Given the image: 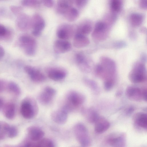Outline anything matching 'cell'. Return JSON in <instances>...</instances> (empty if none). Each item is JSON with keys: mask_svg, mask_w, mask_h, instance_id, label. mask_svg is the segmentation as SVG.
Wrapping results in <instances>:
<instances>
[{"mask_svg": "<svg viewBox=\"0 0 147 147\" xmlns=\"http://www.w3.org/2000/svg\"><path fill=\"white\" fill-rule=\"evenodd\" d=\"M75 58L76 63L82 72L86 73L90 72L91 70L90 60L83 53H77Z\"/></svg>", "mask_w": 147, "mask_h": 147, "instance_id": "obj_8", "label": "cell"}, {"mask_svg": "<svg viewBox=\"0 0 147 147\" xmlns=\"http://www.w3.org/2000/svg\"><path fill=\"white\" fill-rule=\"evenodd\" d=\"M18 134V130L13 126H10L7 131V135L9 138H13L16 137Z\"/></svg>", "mask_w": 147, "mask_h": 147, "instance_id": "obj_33", "label": "cell"}, {"mask_svg": "<svg viewBox=\"0 0 147 147\" xmlns=\"http://www.w3.org/2000/svg\"><path fill=\"white\" fill-rule=\"evenodd\" d=\"M73 0H57V10L59 13L63 14L69 9L72 7Z\"/></svg>", "mask_w": 147, "mask_h": 147, "instance_id": "obj_24", "label": "cell"}, {"mask_svg": "<svg viewBox=\"0 0 147 147\" xmlns=\"http://www.w3.org/2000/svg\"><path fill=\"white\" fill-rule=\"evenodd\" d=\"M75 31L73 28L70 25H63L58 29L57 36L59 39L67 40L74 36Z\"/></svg>", "mask_w": 147, "mask_h": 147, "instance_id": "obj_12", "label": "cell"}, {"mask_svg": "<svg viewBox=\"0 0 147 147\" xmlns=\"http://www.w3.org/2000/svg\"><path fill=\"white\" fill-rule=\"evenodd\" d=\"M54 146L53 142L48 138H42L36 142V147H53Z\"/></svg>", "mask_w": 147, "mask_h": 147, "instance_id": "obj_29", "label": "cell"}, {"mask_svg": "<svg viewBox=\"0 0 147 147\" xmlns=\"http://www.w3.org/2000/svg\"><path fill=\"white\" fill-rule=\"evenodd\" d=\"M73 130L76 140L82 146H88L91 144V138L88 129L84 124L78 123L74 126Z\"/></svg>", "mask_w": 147, "mask_h": 147, "instance_id": "obj_4", "label": "cell"}, {"mask_svg": "<svg viewBox=\"0 0 147 147\" xmlns=\"http://www.w3.org/2000/svg\"><path fill=\"white\" fill-rule=\"evenodd\" d=\"M90 41L86 36L80 34L75 33L74 36L73 44L77 48H80L87 46L89 45Z\"/></svg>", "mask_w": 147, "mask_h": 147, "instance_id": "obj_19", "label": "cell"}, {"mask_svg": "<svg viewBox=\"0 0 147 147\" xmlns=\"http://www.w3.org/2000/svg\"><path fill=\"white\" fill-rule=\"evenodd\" d=\"M63 15L67 20L71 22L75 21L78 18L79 13L76 9L71 7Z\"/></svg>", "mask_w": 147, "mask_h": 147, "instance_id": "obj_25", "label": "cell"}, {"mask_svg": "<svg viewBox=\"0 0 147 147\" xmlns=\"http://www.w3.org/2000/svg\"><path fill=\"white\" fill-rule=\"evenodd\" d=\"M5 86V82L3 80H0V93L3 91Z\"/></svg>", "mask_w": 147, "mask_h": 147, "instance_id": "obj_40", "label": "cell"}, {"mask_svg": "<svg viewBox=\"0 0 147 147\" xmlns=\"http://www.w3.org/2000/svg\"><path fill=\"white\" fill-rule=\"evenodd\" d=\"M129 78L131 82L135 84L146 81L147 71L144 63L140 61L136 62L129 74Z\"/></svg>", "mask_w": 147, "mask_h": 147, "instance_id": "obj_2", "label": "cell"}, {"mask_svg": "<svg viewBox=\"0 0 147 147\" xmlns=\"http://www.w3.org/2000/svg\"><path fill=\"white\" fill-rule=\"evenodd\" d=\"M3 99L0 97V111L4 105Z\"/></svg>", "mask_w": 147, "mask_h": 147, "instance_id": "obj_45", "label": "cell"}, {"mask_svg": "<svg viewBox=\"0 0 147 147\" xmlns=\"http://www.w3.org/2000/svg\"><path fill=\"white\" fill-rule=\"evenodd\" d=\"M2 108L3 114L7 118L9 119L13 118L16 112L14 104L12 102H7L3 105Z\"/></svg>", "mask_w": 147, "mask_h": 147, "instance_id": "obj_22", "label": "cell"}, {"mask_svg": "<svg viewBox=\"0 0 147 147\" xmlns=\"http://www.w3.org/2000/svg\"><path fill=\"white\" fill-rule=\"evenodd\" d=\"M115 82L111 80L104 81V87L105 89L107 91L111 90L113 87Z\"/></svg>", "mask_w": 147, "mask_h": 147, "instance_id": "obj_35", "label": "cell"}, {"mask_svg": "<svg viewBox=\"0 0 147 147\" xmlns=\"http://www.w3.org/2000/svg\"><path fill=\"white\" fill-rule=\"evenodd\" d=\"M38 107L36 102L28 98L24 100L20 106V112L22 116L26 119H30L38 113Z\"/></svg>", "mask_w": 147, "mask_h": 147, "instance_id": "obj_5", "label": "cell"}, {"mask_svg": "<svg viewBox=\"0 0 147 147\" xmlns=\"http://www.w3.org/2000/svg\"><path fill=\"white\" fill-rule=\"evenodd\" d=\"M7 30L4 26L0 25V37H3L6 35Z\"/></svg>", "mask_w": 147, "mask_h": 147, "instance_id": "obj_38", "label": "cell"}, {"mask_svg": "<svg viewBox=\"0 0 147 147\" xmlns=\"http://www.w3.org/2000/svg\"><path fill=\"white\" fill-rule=\"evenodd\" d=\"M7 88L10 93L15 96H19L21 94V91L20 87L14 82H10L7 85Z\"/></svg>", "mask_w": 147, "mask_h": 147, "instance_id": "obj_27", "label": "cell"}, {"mask_svg": "<svg viewBox=\"0 0 147 147\" xmlns=\"http://www.w3.org/2000/svg\"><path fill=\"white\" fill-rule=\"evenodd\" d=\"M44 5L48 8L52 7L53 5V0H42Z\"/></svg>", "mask_w": 147, "mask_h": 147, "instance_id": "obj_37", "label": "cell"}, {"mask_svg": "<svg viewBox=\"0 0 147 147\" xmlns=\"http://www.w3.org/2000/svg\"><path fill=\"white\" fill-rule=\"evenodd\" d=\"M140 61L145 63L147 61V56L145 53H142L140 56Z\"/></svg>", "mask_w": 147, "mask_h": 147, "instance_id": "obj_39", "label": "cell"}, {"mask_svg": "<svg viewBox=\"0 0 147 147\" xmlns=\"http://www.w3.org/2000/svg\"><path fill=\"white\" fill-rule=\"evenodd\" d=\"M85 99L84 96L81 93L70 91L66 96L65 104L62 108L69 112L82 105Z\"/></svg>", "mask_w": 147, "mask_h": 147, "instance_id": "obj_3", "label": "cell"}, {"mask_svg": "<svg viewBox=\"0 0 147 147\" xmlns=\"http://www.w3.org/2000/svg\"><path fill=\"white\" fill-rule=\"evenodd\" d=\"M140 5L142 8L146 9L147 8V0H141Z\"/></svg>", "mask_w": 147, "mask_h": 147, "instance_id": "obj_41", "label": "cell"}, {"mask_svg": "<svg viewBox=\"0 0 147 147\" xmlns=\"http://www.w3.org/2000/svg\"><path fill=\"white\" fill-rule=\"evenodd\" d=\"M5 51L3 48L0 45V59L4 56Z\"/></svg>", "mask_w": 147, "mask_h": 147, "instance_id": "obj_44", "label": "cell"}, {"mask_svg": "<svg viewBox=\"0 0 147 147\" xmlns=\"http://www.w3.org/2000/svg\"><path fill=\"white\" fill-rule=\"evenodd\" d=\"M100 63L103 67V73L101 78L106 80L115 82L116 78L117 67L115 61L112 59L106 56L100 58Z\"/></svg>", "mask_w": 147, "mask_h": 147, "instance_id": "obj_1", "label": "cell"}, {"mask_svg": "<svg viewBox=\"0 0 147 147\" xmlns=\"http://www.w3.org/2000/svg\"><path fill=\"white\" fill-rule=\"evenodd\" d=\"M20 45L25 53L29 56H33L36 54L37 43L32 37L27 35L21 36L19 39Z\"/></svg>", "mask_w": 147, "mask_h": 147, "instance_id": "obj_6", "label": "cell"}, {"mask_svg": "<svg viewBox=\"0 0 147 147\" xmlns=\"http://www.w3.org/2000/svg\"><path fill=\"white\" fill-rule=\"evenodd\" d=\"M134 111V108L133 107H129L127 110L126 113L127 115L131 114Z\"/></svg>", "mask_w": 147, "mask_h": 147, "instance_id": "obj_43", "label": "cell"}, {"mask_svg": "<svg viewBox=\"0 0 147 147\" xmlns=\"http://www.w3.org/2000/svg\"><path fill=\"white\" fill-rule=\"evenodd\" d=\"M94 123V130L98 133H102L106 131L110 126L109 122L107 119L100 117Z\"/></svg>", "mask_w": 147, "mask_h": 147, "instance_id": "obj_21", "label": "cell"}, {"mask_svg": "<svg viewBox=\"0 0 147 147\" xmlns=\"http://www.w3.org/2000/svg\"><path fill=\"white\" fill-rule=\"evenodd\" d=\"M10 125L4 122H0V140L3 139L7 136V131Z\"/></svg>", "mask_w": 147, "mask_h": 147, "instance_id": "obj_31", "label": "cell"}, {"mask_svg": "<svg viewBox=\"0 0 147 147\" xmlns=\"http://www.w3.org/2000/svg\"><path fill=\"white\" fill-rule=\"evenodd\" d=\"M42 2V0H24V4L30 7H38Z\"/></svg>", "mask_w": 147, "mask_h": 147, "instance_id": "obj_32", "label": "cell"}, {"mask_svg": "<svg viewBox=\"0 0 147 147\" xmlns=\"http://www.w3.org/2000/svg\"><path fill=\"white\" fill-rule=\"evenodd\" d=\"M48 77L55 81H59L64 79L66 76L67 72L63 69L58 68H52L47 71Z\"/></svg>", "mask_w": 147, "mask_h": 147, "instance_id": "obj_18", "label": "cell"}, {"mask_svg": "<svg viewBox=\"0 0 147 147\" xmlns=\"http://www.w3.org/2000/svg\"><path fill=\"white\" fill-rule=\"evenodd\" d=\"M142 95L143 100L145 101H147V89L146 88H143L142 90Z\"/></svg>", "mask_w": 147, "mask_h": 147, "instance_id": "obj_42", "label": "cell"}, {"mask_svg": "<svg viewBox=\"0 0 147 147\" xmlns=\"http://www.w3.org/2000/svg\"><path fill=\"white\" fill-rule=\"evenodd\" d=\"M27 133L29 140L34 142H37L43 138L44 133L39 127L31 126L27 129Z\"/></svg>", "mask_w": 147, "mask_h": 147, "instance_id": "obj_17", "label": "cell"}, {"mask_svg": "<svg viewBox=\"0 0 147 147\" xmlns=\"http://www.w3.org/2000/svg\"><path fill=\"white\" fill-rule=\"evenodd\" d=\"M56 93V90L52 87L47 86L40 93L38 96L39 102L43 105H47L52 101Z\"/></svg>", "mask_w": 147, "mask_h": 147, "instance_id": "obj_10", "label": "cell"}, {"mask_svg": "<svg viewBox=\"0 0 147 147\" xmlns=\"http://www.w3.org/2000/svg\"><path fill=\"white\" fill-rule=\"evenodd\" d=\"M53 48L55 53L62 54L70 51L71 48V45L67 40L59 39L55 41Z\"/></svg>", "mask_w": 147, "mask_h": 147, "instance_id": "obj_15", "label": "cell"}, {"mask_svg": "<svg viewBox=\"0 0 147 147\" xmlns=\"http://www.w3.org/2000/svg\"><path fill=\"white\" fill-rule=\"evenodd\" d=\"M127 46L126 43L123 40L116 41L113 43V47L115 49H121L126 47Z\"/></svg>", "mask_w": 147, "mask_h": 147, "instance_id": "obj_34", "label": "cell"}, {"mask_svg": "<svg viewBox=\"0 0 147 147\" xmlns=\"http://www.w3.org/2000/svg\"><path fill=\"white\" fill-rule=\"evenodd\" d=\"M92 29L90 25L87 24H84L79 27L77 28L76 33L86 36L91 32Z\"/></svg>", "mask_w": 147, "mask_h": 147, "instance_id": "obj_30", "label": "cell"}, {"mask_svg": "<svg viewBox=\"0 0 147 147\" xmlns=\"http://www.w3.org/2000/svg\"><path fill=\"white\" fill-rule=\"evenodd\" d=\"M82 113L87 120L90 123H95L99 117L97 112L92 108H84Z\"/></svg>", "mask_w": 147, "mask_h": 147, "instance_id": "obj_20", "label": "cell"}, {"mask_svg": "<svg viewBox=\"0 0 147 147\" xmlns=\"http://www.w3.org/2000/svg\"><path fill=\"white\" fill-rule=\"evenodd\" d=\"M83 81L85 84L94 92L98 94L99 92L100 89L99 86L95 81L86 78H84Z\"/></svg>", "mask_w": 147, "mask_h": 147, "instance_id": "obj_26", "label": "cell"}, {"mask_svg": "<svg viewBox=\"0 0 147 147\" xmlns=\"http://www.w3.org/2000/svg\"><path fill=\"white\" fill-rule=\"evenodd\" d=\"M111 7L114 10L119 11L121 7V3L119 0H113L111 3Z\"/></svg>", "mask_w": 147, "mask_h": 147, "instance_id": "obj_36", "label": "cell"}, {"mask_svg": "<svg viewBox=\"0 0 147 147\" xmlns=\"http://www.w3.org/2000/svg\"><path fill=\"white\" fill-rule=\"evenodd\" d=\"M105 140L108 144L112 146L125 147L126 143L125 135L120 132L112 133L108 135Z\"/></svg>", "mask_w": 147, "mask_h": 147, "instance_id": "obj_7", "label": "cell"}, {"mask_svg": "<svg viewBox=\"0 0 147 147\" xmlns=\"http://www.w3.org/2000/svg\"><path fill=\"white\" fill-rule=\"evenodd\" d=\"M130 21L131 25L134 27L139 26L142 22V17L138 13H133L130 16Z\"/></svg>", "mask_w": 147, "mask_h": 147, "instance_id": "obj_28", "label": "cell"}, {"mask_svg": "<svg viewBox=\"0 0 147 147\" xmlns=\"http://www.w3.org/2000/svg\"><path fill=\"white\" fill-rule=\"evenodd\" d=\"M68 113L63 108L54 111L51 114L52 119L58 124H64L67 120Z\"/></svg>", "mask_w": 147, "mask_h": 147, "instance_id": "obj_16", "label": "cell"}, {"mask_svg": "<svg viewBox=\"0 0 147 147\" xmlns=\"http://www.w3.org/2000/svg\"><path fill=\"white\" fill-rule=\"evenodd\" d=\"M121 93H122V91L121 90H119L117 92L116 95L117 96H119L120 95H121Z\"/></svg>", "mask_w": 147, "mask_h": 147, "instance_id": "obj_46", "label": "cell"}, {"mask_svg": "<svg viewBox=\"0 0 147 147\" xmlns=\"http://www.w3.org/2000/svg\"><path fill=\"white\" fill-rule=\"evenodd\" d=\"M105 25L103 22H98L96 23L92 34L93 39L96 42L101 41L105 40L108 37Z\"/></svg>", "mask_w": 147, "mask_h": 147, "instance_id": "obj_11", "label": "cell"}, {"mask_svg": "<svg viewBox=\"0 0 147 147\" xmlns=\"http://www.w3.org/2000/svg\"><path fill=\"white\" fill-rule=\"evenodd\" d=\"M24 70L33 82L36 83H41L46 80L45 75L39 70L30 65L25 66Z\"/></svg>", "mask_w": 147, "mask_h": 147, "instance_id": "obj_9", "label": "cell"}, {"mask_svg": "<svg viewBox=\"0 0 147 147\" xmlns=\"http://www.w3.org/2000/svg\"><path fill=\"white\" fill-rule=\"evenodd\" d=\"M142 89L135 86H129L126 89L125 94L129 99L135 101L143 100Z\"/></svg>", "mask_w": 147, "mask_h": 147, "instance_id": "obj_14", "label": "cell"}, {"mask_svg": "<svg viewBox=\"0 0 147 147\" xmlns=\"http://www.w3.org/2000/svg\"><path fill=\"white\" fill-rule=\"evenodd\" d=\"M45 26V22L42 18L38 14L35 15L34 17L32 24V34L36 37L40 36Z\"/></svg>", "mask_w": 147, "mask_h": 147, "instance_id": "obj_13", "label": "cell"}, {"mask_svg": "<svg viewBox=\"0 0 147 147\" xmlns=\"http://www.w3.org/2000/svg\"><path fill=\"white\" fill-rule=\"evenodd\" d=\"M135 124L138 127L144 129H147V114L143 112L138 113L135 115L134 118Z\"/></svg>", "mask_w": 147, "mask_h": 147, "instance_id": "obj_23", "label": "cell"}]
</instances>
